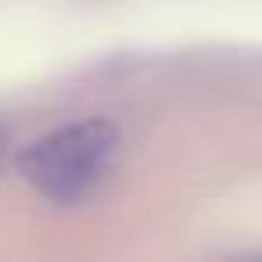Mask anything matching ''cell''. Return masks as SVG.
<instances>
[{
  "mask_svg": "<svg viewBox=\"0 0 262 262\" xmlns=\"http://www.w3.org/2000/svg\"><path fill=\"white\" fill-rule=\"evenodd\" d=\"M119 155V126L104 115L47 129L15 158L18 176L51 205H83L108 176Z\"/></svg>",
  "mask_w": 262,
  "mask_h": 262,
  "instance_id": "6da1fadb",
  "label": "cell"
},
{
  "mask_svg": "<svg viewBox=\"0 0 262 262\" xmlns=\"http://www.w3.org/2000/svg\"><path fill=\"white\" fill-rule=\"evenodd\" d=\"M4 155H8V140H4V133H0V162H4Z\"/></svg>",
  "mask_w": 262,
  "mask_h": 262,
  "instance_id": "7a4b0ae2",
  "label": "cell"
}]
</instances>
